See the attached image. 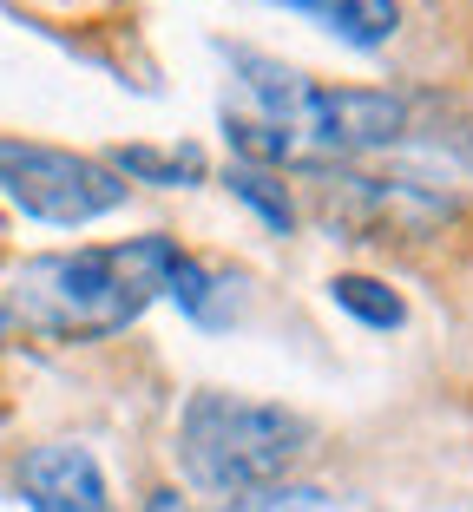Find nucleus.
<instances>
[{"instance_id": "nucleus-1", "label": "nucleus", "mask_w": 473, "mask_h": 512, "mask_svg": "<svg viewBox=\"0 0 473 512\" xmlns=\"http://www.w3.org/2000/svg\"><path fill=\"white\" fill-rule=\"evenodd\" d=\"M178 263L171 237H125L92 250H46L14 270L7 316L46 342H106L145 316V302L165 296V276Z\"/></svg>"}, {"instance_id": "nucleus-2", "label": "nucleus", "mask_w": 473, "mask_h": 512, "mask_svg": "<svg viewBox=\"0 0 473 512\" xmlns=\"http://www.w3.org/2000/svg\"><path fill=\"white\" fill-rule=\"evenodd\" d=\"M316 440V427L290 407L270 401H244V394H191L178 421V467L191 486L224 499L263 493V486H283V473L296 467Z\"/></svg>"}, {"instance_id": "nucleus-3", "label": "nucleus", "mask_w": 473, "mask_h": 512, "mask_svg": "<svg viewBox=\"0 0 473 512\" xmlns=\"http://www.w3.org/2000/svg\"><path fill=\"white\" fill-rule=\"evenodd\" d=\"M0 197L20 204L33 224L79 230L92 217H112L125 204V178H112L99 158H79L33 138H0Z\"/></svg>"}, {"instance_id": "nucleus-4", "label": "nucleus", "mask_w": 473, "mask_h": 512, "mask_svg": "<svg viewBox=\"0 0 473 512\" xmlns=\"http://www.w3.org/2000/svg\"><path fill=\"white\" fill-rule=\"evenodd\" d=\"M322 197H329V211L342 217L349 230L362 237H428V230L447 224V204L434 184L421 178H375V171H355V165H329L322 171Z\"/></svg>"}, {"instance_id": "nucleus-5", "label": "nucleus", "mask_w": 473, "mask_h": 512, "mask_svg": "<svg viewBox=\"0 0 473 512\" xmlns=\"http://www.w3.org/2000/svg\"><path fill=\"white\" fill-rule=\"evenodd\" d=\"M14 486L27 512H112L106 473L79 440H40L14 460Z\"/></svg>"}, {"instance_id": "nucleus-6", "label": "nucleus", "mask_w": 473, "mask_h": 512, "mask_svg": "<svg viewBox=\"0 0 473 512\" xmlns=\"http://www.w3.org/2000/svg\"><path fill=\"white\" fill-rule=\"evenodd\" d=\"M270 7H290V14L316 20L322 33H336L342 46H388L401 33V0H270Z\"/></svg>"}, {"instance_id": "nucleus-7", "label": "nucleus", "mask_w": 473, "mask_h": 512, "mask_svg": "<svg viewBox=\"0 0 473 512\" xmlns=\"http://www.w3.org/2000/svg\"><path fill=\"white\" fill-rule=\"evenodd\" d=\"M106 171L132 184H158V191H184V184H204V151L198 145H119L106 158Z\"/></svg>"}, {"instance_id": "nucleus-8", "label": "nucleus", "mask_w": 473, "mask_h": 512, "mask_svg": "<svg viewBox=\"0 0 473 512\" xmlns=\"http://www.w3.org/2000/svg\"><path fill=\"white\" fill-rule=\"evenodd\" d=\"M230 289H237V276H224V270H211V263H198V256H184L178 250V263H171V276H165V296L178 302L191 322H230Z\"/></svg>"}, {"instance_id": "nucleus-9", "label": "nucleus", "mask_w": 473, "mask_h": 512, "mask_svg": "<svg viewBox=\"0 0 473 512\" xmlns=\"http://www.w3.org/2000/svg\"><path fill=\"white\" fill-rule=\"evenodd\" d=\"M329 302H336L342 316H355L362 329H401L408 322V302L382 276H329Z\"/></svg>"}, {"instance_id": "nucleus-10", "label": "nucleus", "mask_w": 473, "mask_h": 512, "mask_svg": "<svg viewBox=\"0 0 473 512\" xmlns=\"http://www.w3.org/2000/svg\"><path fill=\"white\" fill-rule=\"evenodd\" d=\"M224 184H230V197H244V204H250V211H257L270 230H290V224H296L290 191H283L270 171H257V165H230V178H224Z\"/></svg>"}, {"instance_id": "nucleus-11", "label": "nucleus", "mask_w": 473, "mask_h": 512, "mask_svg": "<svg viewBox=\"0 0 473 512\" xmlns=\"http://www.w3.org/2000/svg\"><path fill=\"white\" fill-rule=\"evenodd\" d=\"M309 506H322L316 486H263V493L224 499V512H309Z\"/></svg>"}, {"instance_id": "nucleus-12", "label": "nucleus", "mask_w": 473, "mask_h": 512, "mask_svg": "<svg viewBox=\"0 0 473 512\" xmlns=\"http://www.w3.org/2000/svg\"><path fill=\"white\" fill-rule=\"evenodd\" d=\"M145 512H184V499L178 493H152V506H145Z\"/></svg>"}, {"instance_id": "nucleus-13", "label": "nucleus", "mask_w": 473, "mask_h": 512, "mask_svg": "<svg viewBox=\"0 0 473 512\" xmlns=\"http://www.w3.org/2000/svg\"><path fill=\"white\" fill-rule=\"evenodd\" d=\"M7 335H14V316H7V302H0V348H7Z\"/></svg>"}]
</instances>
